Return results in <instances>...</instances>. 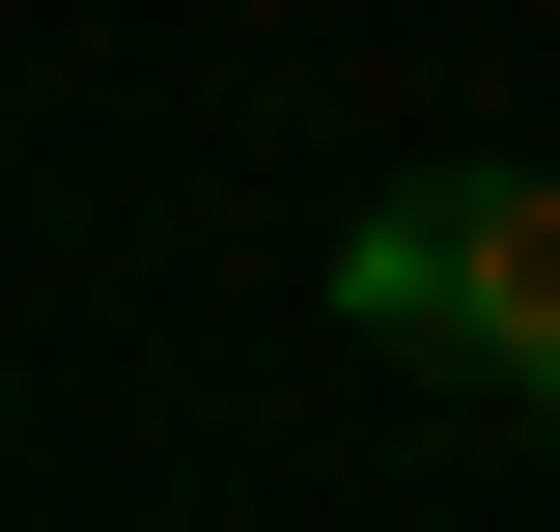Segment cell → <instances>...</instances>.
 I'll list each match as a JSON object with an SVG mask.
<instances>
[{
  "label": "cell",
  "instance_id": "1",
  "mask_svg": "<svg viewBox=\"0 0 560 532\" xmlns=\"http://www.w3.org/2000/svg\"><path fill=\"white\" fill-rule=\"evenodd\" d=\"M337 309L420 336V365H477V393H560V169H533V140L393 169V197L337 224Z\"/></svg>",
  "mask_w": 560,
  "mask_h": 532
}]
</instances>
